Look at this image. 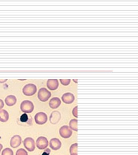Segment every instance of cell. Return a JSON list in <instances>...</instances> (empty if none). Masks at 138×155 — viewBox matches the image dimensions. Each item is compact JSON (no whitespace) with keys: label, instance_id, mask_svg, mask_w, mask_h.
<instances>
[{"label":"cell","instance_id":"1","mask_svg":"<svg viewBox=\"0 0 138 155\" xmlns=\"http://www.w3.org/2000/svg\"><path fill=\"white\" fill-rule=\"evenodd\" d=\"M22 92L25 95L27 96H31L34 95L37 92V87L35 85L32 83H29L25 85L23 87Z\"/></svg>","mask_w":138,"mask_h":155},{"label":"cell","instance_id":"2","mask_svg":"<svg viewBox=\"0 0 138 155\" xmlns=\"http://www.w3.org/2000/svg\"><path fill=\"white\" fill-rule=\"evenodd\" d=\"M20 109L25 113H32L34 109V104L31 101H23L20 104Z\"/></svg>","mask_w":138,"mask_h":155},{"label":"cell","instance_id":"3","mask_svg":"<svg viewBox=\"0 0 138 155\" xmlns=\"http://www.w3.org/2000/svg\"><path fill=\"white\" fill-rule=\"evenodd\" d=\"M51 96V93L47 89L42 87L39 89L38 93V98L39 100L42 102H46L49 100Z\"/></svg>","mask_w":138,"mask_h":155},{"label":"cell","instance_id":"4","mask_svg":"<svg viewBox=\"0 0 138 155\" xmlns=\"http://www.w3.org/2000/svg\"><path fill=\"white\" fill-rule=\"evenodd\" d=\"M35 121L36 123L38 125H42L44 124H46L48 120V116L47 115L46 113L43 112H40L37 113L35 115L34 117Z\"/></svg>","mask_w":138,"mask_h":155},{"label":"cell","instance_id":"5","mask_svg":"<svg viewBox=\"0 0 138 155\" xmlns=\"http://www.w3.org/2000/svg\"><path fill=\"white\" fill-rule=\"evenodd\" d=\"M23 143L25 148L29 152H33L35 149V143L32 137H27L24 140Z\"/></svg>","mask_w":138,"mask_h":155},{"label":"cell","instance_id":"6","mask_svg":"<svg viewBox=\"0 0 138 155\" xmlns=\"http://www.w3.org/2000/svg\"><path fill=\"white\" fill-rule=\"evenodd\" d=\"M60 136L64 139H68L72 136L73 132L68 126H63L61 127L59 130Z\"/></svg>","mask_w":138,"mask_h":155},{"label":"cell","instance_id":"7","mask_svg":"<svg viewBox=\"0 0 138 155\" xmlns=\"http://www.w3.org/2000/svg\"><path fill=\"white\" fill-rule=\"evenodd\" d=\"M36 143L37 148L41 150L46 149L49 144L48 139L44 137H39L36 140Z\"/></svg>","mask_w":138,"mask_h":155},{"label":"cell","instance_id":"8","mask_svg":"<svg viewBox=\"0 0 138 155\" xmlns=\"http://www.w3.org/2000/svg\"><path fill=\"white\" fill-rule=\"evenodd\" d=\"M22 143V139L19 135H15L12 137L11 140L10 145L12 147L16 148L18 147Z\"/></svg>","mask_w":138,"mask_h":155},{"label":"cell","instance_id":"9","mask_svg":"<svg viewBox=\"0 0 138 155\" xmlns=\"http://www.w3.org/2000/svg\"><path fill=\"white\" fill-rule=\"evenodd\" d=\"M61 117V115L58 111H53L50 116V122L52 124L55 125L58 123L59 121L60 120Z\"/></svg>","mask_w":138,"mask_h":155},{"label":"cell","instance_id":"10","mask_svg":"<svg viewBox=\"0 0 138 155\" xmlns=\"http://www.w3.org/2000/svg\"><path fill=\"white\" fill-rule=\"evenodd\" d=\"M50 147L52 150H57L60 149L62 146V143L58 138H53L50 141Z\"/></svg>","mask_w":138,"mask_h":155},{"label":"cell","instance_id":"11","mask_svg":"<svg viewBox=\"0 0 138 155\" xmlns=\"http://www.w3.org/2000/svg\"><path fill=\"white\" fill-rule=\"evenodd\" d=\"M74 96L73 94L71 93H66L63 95L62 100L66 104H71L74 101Z\"/></svg>","mask_w":138,"mask_h":155},{"label":"cell","instance_id":"12","mask_svg":"<svg viewBox=\"0 0 138 155\" xmlns=\"http://www.w3.org/2000/svg\"><path fill=\"white\" fill-rule=\"evenodd\" d=\"M47 86L50 90L54 91L58 88L59 86V83L57 79L48 80L47 82Z\"/></svg>","mask_w":138,"mask_h":155},{"label":"cell","instance_id":"13","mask_svg":"<svg viewBox=\"0 0 138 155\" xmlns=\"http://www.w3.org/2000/svg\"><path fill=\"white\" fill-rule=\"evenodd\" d=\"M61 104V101L58 97H53L50 101L49 105L52 109H56L59 107Z\"/></svg>","mask_w":138,"mask_h":155},{"label":"cell","instance_id":"14","mask_svg":"<svg viewBox=\"0 0 138 155\" xmlns=\"http://www.w3.org/2000/svg\"><path fill=\"white\" fill-rule=\"evenodd\" d=\"M5 102L6 104L8 107L14 106L17 102V98L16 96L12 95L7 96L5 99Z\"/></svg>","mask_w":138,"mask_h":155},{"label":"cell","instance_id":"15","mask_svg":"<svg viewBox=\"0 0 138 155\" xmlns=\"http://www.w3.org/2000/svg\"><path fill=\"white\" fill-rule=\"evenodd\" d=\"M9 114L5 110H0V122L5 123L9 120Z\"/></svg>","mask_w":138,"mask_h":155},{"label":"cell","instance_id":"16","mask_svg":"<svg viewBox=\"0 0 138 155\" xmlns=\"http://www.w3.org/2000/svg\"><path fill=\"white\" fill-rule=\"evenodd\" d=\"M69 128L71 130L78 131V120L76 119H73L69 122Z\"/></svg>","mask_w":138,"mask_h":155},{"label":"cell","instance_id":"17","mask_svg":"<svg viewBox=\"0 0 138 155\" xmlns=\"http://www.w3.org/2000/svg\"><path fill=\"white\" fill-rule=\"evenodd\" d=\"M71 155H78V144L74 143L71 145L69 149Z\"/></svg>","mask_w":138,"mask_h":155},{"label":"cell","instance_id":"18","mask_svg":"<svg viewBox=\"0 0 138 155\" xmlns=\"http://www.w3.org/2000/svg\"><path fill=\"white\" fill-rule=\"evenodd\" d=\"M2 155H14V152L9 148H6L2 152Z\"/></svg>","mask_w":138,"mask_h":155},{"label":"cell","instance_id":"19","mask_svg":"<svg viewBox=\"0 0 138 155\" xmlns=\"http://www.w3.org/2000/svg\"><path fill=\"white\" fill-rule=\"evenodd\" d=\"M16 155H28V153L25 149L20 148L17 151Z\"/></svg>","mask_w":138,"mask_h":155},{"label":"cell","instance_id":"20","mask_svg":"<svg viewBox=\"0 0 138 155\" xmlns=\"http://www.w3.org/2000/svg\"><path fill=\"white\" fill-rule=\"evenodd\" d=\"M61 83L63 85H65V86H67L70 84L71 82V79H60V80Z\"/></svg>","mask_w":138,"mask_h":155},{"label":"cell","instance_id":"21","mask_svg":"<svg viewBox=\"0 0 138 155\" xmlns=\"http://www.w3.org/2000/svg\"><path fill=\"white\" fill-rule=\"evenodd\" d=\"M28 120V115L25 113L23 114L21 116H20V120L22 122H26L27 120Z\"/></svg>","mask_w":138,"mask_h":155},{"label":"cell","instance_id":"22","mask_svg":"<svg viewBox=\"0 0 138 155\" xmlns=\"http://www.w3.org/2000/svg\"><path fill=\"white\" fill-rule=\"evenodd\" d=\"M72 113H73V115H74L76 118L78 117V106L75 107L73 109Z\"/></svg>","mask_w":138,"mask_h":155},{"label":"cell","instance_id":"23","mask_svg":"<svg viewBox=\"0 0 138 155\" xmlns=\"http://www.w3.org/2000/svg\"><path fill=\"white\" fill-rule=\"evenodd\" d=\"M50 152H51V150L49 148H47L44 150V152L42 153V155H49Z\"/></svg>","mask_w":138,"mask_h":155},{"label":"cell","instance_id":"24","mask_svg":"<svg viewBox=\"0 0 138 155\" xmlns=\"http://www.w3.org/2000/svg\"><path fill=\"white\" fill-rule=\"evenodd\" d=\"M4 106V103L2 99H0V110H2Z\"/></svg>","mask_w":138,"mask_h":155},{"label":"cell","instance_id":"25","mask_svg":"<svg viewBox=\"0 0 138 155\" xmlns=\"http://www.w3.org/2000/svg\"><path fill=\"white\" fill-rule=\"evenodd\" d=\"M7 79H0V83H4V82H5L6 81H7Z\"/></svg>","mask_w":138,"mask_h":155},{"label":"cell","instance_id":"26","mask_svg":"<svg viewBox=\"0 0 138 155\" xmlns=\"http://www.w3.org/2000/svg\"><path fill=\"white\" fill-rule=\"evenodd\" d=\"M2 148H3V145L1 144H0V153H1V151L2 150Z\"/></svg>","mask_w":138,"mask_h":155}]
</instances>
